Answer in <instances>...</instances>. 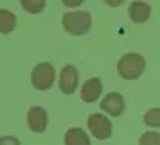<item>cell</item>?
Listing matches in <instances>:
<instances>
[{"label": "cell", "instance_id": "1", "mask_svg": "<svg viewBox=\"0 0 160 145\" xmlns=\"http://www.w3.org/2000/svg\"><path fill=\"white\" fill-rule=\"evenodd\" d=\"M145 66H146V62L143 56H140L137 53H128L120 57L117 63V73L125 80H136L143 74Z\"/></svg>", "mask_w": 160, "mask_h": 145}, {"label": "cell", "instance_id": "2", "mask_svg": "<svg viewBox=\"0 0 160 145\" xmlns=\"http://www.w3.org/2000/svg\"><path fill=\"white\" fill-rule=\"evenodd\" d=\"M91 23L92 19L88 11H71V13H65L62 17L63 29L72 36L86 34L91 28Z\"/></svg>", "mask_w": 160, "mask_h": 145}, {"label": "cell", "instance_id": "3", "mask_svg": "<svg viewBox=\"0 0 160 145\" xmlns=\"http://www.w3.org/2000/svg\"><path fill=\"white\" fill-rule=\"evenodd\" d=\"M56 80V68L48 62H40L34 66L31 73V83L36 90L46 91L49 90Z\"/></svg>", "mask_w": 160, "mask_h": 145}, {"label": "cell", "instance_id": "4", "mask_svg": "<svg viewBox=\"0 0 160 145\" xmlns=\"http://www.w3.org/2000/svg\"><path fill=\"white\" fill-rule=\"evenodd\" d=\"M88 128L91 131V134L99 139V141H105V139H109L111 134H112V124L111 121L100 114V113H94L88 117Z\"/></svg>", "mask_w": 160, "mask_h": 145}, {"label": "cell", "instance_id": "5", "mask_svg": "<svg viewBox=\"0 0 160 145\" xmlns=\"http://www.w3.org/2000/svg\"><path fill=\"white\" fill-rule=\"evenodd\" d=\"M79 86V71L74 65H65L59 76V88L65 94H72Z\"/></svg>", "mask_w": 160, "mask_h": 145}, {"label": "cell", "instance_id": "6", "mask_svg": "<svg viewBox=\"0 0 160 145\" xmlns=\"http://www.w3.org/2000/svg\"><path fill=\"white\" fill-rule=\"evenodd\" d=\"M100 108L112 117H119L125 111V99L120 93H108L100 102Z\"/></svg>", "mask_w": 160, "mask_h": 145}, {"label": "cell", "instance_id": "7", "mask_svg": "<svg viewBox=\"0 0 160 145\" xmlns=\"http://www.w3.org/2000/svg\"><path fill=\"white\" fill-rule=\"evenodd\" d=\"M26 122L31 131L43 133L48 127V113L42 106H31L26 114Z\"/></svg>", "mask_w": 160, "mask_h": 145}, {"label": "cell", "instance_id": "8", "mask_svg": "<svg viewBox=\"0 0 160 145\" xmlns=\"http://www.w3.org/2000/svg\"><path fill=\"white\" fill-rule=\"evenodd\" d=\"M102 91H103V85H102V80L99 77L88 79L86 82L82 85V90H80L82 101L85 104H94L102 96Z\"/></svg>", "mask_w": 160, "mask_h": 145}, {"label": "cell", "instance_id": "9", "mask_svg": "<svg viewBox=\"0 0 160 145\" xmlns=\"http://www.w3.org/2000/svg\"><path fill=\"white\" fill-rule=\"evenodd\" d=\"M128 14L134 23H145L151 16V6L145 2H132L129 5Z\"/></svg>", "mask_w": 160, "mask_h": 145}, {"label": "cell", "instance_id": "10", "mask_svg": "<svg viewBox=\"0 0 160 145\" xmlns=\"http://www.w3.org/2000/svg\"><path fill=\"white\" fill-rule=\"evenodd\" d=\"M65 145H91L89 136L86 134L85 130H82L79 127H72L65 133L63 137Z\"/></svg>", "mask_w": 160, "mask_h": 145}, {"label": "cell", "instance_id": "11", "mask_svg": "<svg viewBox=\"0 0 160 145\" xmlns=\"http://www.w3.org/2000/svg\"><path fill=\"white\" fill-rule=\"evenodd\" d=\"M17 25V17L14 13H11L9 9H0V33L2 34H9L14 31Z\"/></svg>", "mask_w": 160, "mask_h": 145}, {"label": "cell", "instance_id": "12", "mask_svg": "<svg viewBox=\"0 0 160 145\" xmlns=\"http://www.w3.org/2000/svg\"><path fill=\"white\" fill-rule=\"evenodd\" d=\"M22 8L29 14H39L45 9L46 0H20Z\"/></svg>", "mask_w": 160, "mask_h": 145}, {"label": "cell", "instance_id": "13", "mask_svg": "<svg viewBox=\"0 0 160 145\" xmlns=\"http://www.w3.org/2000/svg\"><path fill=\"white\" fill-rule=\"evenodd\" d=\"M143 122L148 127L152 128H159L160 127V108H149L145 116H143Z\"/></svg>", "mask_w": 160, "mask_h": 145}, {"label": "cell", "instance_id": "14", "mask_svg": "<svg viewBox=\"0 0 160 145\" xmlns=\"http://www.w3.org/2000/svg\"><path fill=\"white\" fill-rule=\"evenodd\" d=\"M139 145H160V133L145 131L139 139Z\"/></svg>", "mask_w": 160, "mask_h": 145}, {"label": "cell", "instance_id": "15", "mask_svg": "<svg viewBox=\"0 0 160 145\" xmlns=\"http://www.w3.org/2000/svg\"><path fill=\"white\" fill-rule=\"evenodd\" d=\"M0 145H20V141L14 136H2Z\"/></svg>", "mask_w": 160, "mask_h": 145}, {"label": "cell", "instance_id": "16", "mask_svg": "<svg viewBox=\"0 0 160 145\" xmlns=\"http://www.w3.org/2000/svg\"><path fill=\"white\" fill-rule=\"evenodd\" d=\"M83 2H85V0H62V3H63L65 6H68V8H77Z\"/></svg>", "mask_w": 160, "mask_h": 145}, {"label": "cell", "instance_id": "17", "mask_svg": "<svg viewBox=\"0 0 160 145\" xmlns=\"http://www.w3.org/2000/svg\"><path fill=\"white\" fill-rule=\"evenodd\" d=\"M108 6H111V8H117V6H120L125 0H103Z\"/></svg>", "mask_w": 160, "mask_h": 145}]
</instances>
